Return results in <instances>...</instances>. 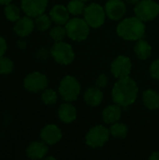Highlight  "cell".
Instances as JSON below:
<instances>
[{
    "mask_svg": "<svg viewBox=\"0 0 159 160\" xmlns=\"http://www.w3.org/2000/svg\"><path fill=\"white\" fill-rule=\"evenodd\" d=\"M81 92V85L73 76H66L62 79L59 85V94L67 102L75 101Z\"/></svg>",
    "mask_w": 159,
    "mask_h": 160,
    "instance_id": "277c9868",
    "label": "cell"
},
{
    "mask_svg": "<svg viewBox=\"0 0 159 160\" xmlns=\"http://www.w3.org/2000/svg\"><path fill=\"white\" fill-rule=\"evenodd\" d=\"M18 45H19L22 49H24V48H25V42L22 41V40L19 41V42H18Z\"/></svg>",
    "mask_w": 159,
    "mask_h": 160,
    "instance_id": "e575fe53",
    "label": "cell"
},
{
    "mask_svg": "<svg viewBox=\"0 0 159 160\" xmlns=\"http://www.w3.org/2000/svg\"><path fill=\"white\" fill-rule=\"evenodd\" d=\"M67 35V31H66V27L61 26V24L54 26L51 31H50V36L51 38L55 41H62L64 39V38Z\"/></svg>",
    "mask_w": 159,
    "mask_h": 160,
    "instance_id": "4316f807",
    "label": "cell"
},
{
    "mask_svg": "<svg viewBox=\"0 0 159 160\" xmlns=\"http://www.w3.org/2000/svg\"><path fill=\"white\" fill-rule=\"evenodd\" d=\"M7 51V42L4 38L0 36V57L5 54Z\"/></svg>",
    "mask_w": 159,
    "mask_h": 160,
    "instance_id": "4dcf8cb0",
    "label": "cell"
},
{
    "mask_svg": "<svg viewBox=\"0 0 159 160\" xmlns=\"http://www.w3.org/2000/svg\"><path fill=\"white\" fill-rule=\"evenodd\" d=\"M45 159H55L54 158H52V157H48V158H45Z\"/></svg>",
    "mask_w": 159,
    "mask_h": 160,
    "instance_id": "d590c367",
    "label": "cell"
},
{
    "mask_svg": "<svg viewBox=\"0 0 159 160\" xmlns=\"http://www.w3.org/2000/svg\"><path fill=\"white\" fill-rule=\"evenodd\" d=\"M117 34L127 40H139L142 38L145 33V25L143 22L136 17L124 19L117 26Z\"/></svg>",
    "mask_w": 159,
    "mask_h": 160,
    "instance_id": "7a4b0ae2",
    "label": "cell"
},
{
    "mask_svg": "<svg viewBox=\"0 0 159 160\" xmlns=\"http://www.w3.org/2000/svg\"><path fill=\"white\" fill-rule=\"evenodd\" d=\"M48 153V147L45 142H34L30 143L26 149V155L31 159L43 158Z\"/></svg>",
    "mask_w": 159,
    "mask_h": 160,
    "instance_id": "2e32d148",
    "label": "cell"
},
{
    "mask_svg": "<svg viewBox=\"0 0 159 160\" xmlns=\"http://www.w3.org/2000/svg\"><path fill=\"white\" fill-rule=\"evenodd\" d=\"M134 11L142 22L152 21L159 14V5L154 0H142L136 5Z\"/></svg>",
    "mask_w": 159,
    "mask_h": 160,
    "instance_id": "8992f818",
    "label": "cell"
},
{
    "mask_svg": "<svg viewBox=\"0 0 159 160\" xmlns=\"http://www.w3.org/2000/svg\"><path fill=\"white\" fill-rule=\"evenodd\" d=\"M104 8L106 15L113 21L121 20L127 11V7L122 0H109Z\"/></svg>",
    "mask_w": 159,
    "mask_h": 160,
    "instance_id": "7c38bea8",
    "label": "cell"
},
{
    "mask_svg": "<svg viewBox=\"0 0 159 160\" xmlns=\"http://www.w3.org/2000/svg\"><path fill=\"white\" fill-rule=\"evenodd\" d=\"M126 1H127V3H128L130 5H137L141 0H126Z\"/></svg>",
    "mask_w": 159,
    "mask_h": 160,
    "instance_id": "d6a6232c",
    "label": "cell"
},
{
    "mask_svg": "<svg viewBox=\"0 0 159 160\" xmlns=\"http://www.w3.org/2000/svg\"><path fill=\"white\" fill-rule=\"evenodd\" d=\"M109 130L111 135H112L116 139H125L128 132V128L125 124L117 123V122L112 124Z\"/></svg>",
    "mask_w": 159,
    "mask_h": 160,
    "instance_id": "7402d4cb",
    "label": "cell"
},
{
    "mask_svg": "<svg viewBox=\"0 0 159 160\" xmlns=\"http://www.w3.org/2000/svg\"><path fill=\"white\" fill-rule=\"evenodd\" d=\"M139 88L137 82L129 76L118 79L112 88V100L115 104L126 108L133 104L138 97Z\"/></svg>",
    "mask_w": 159,
    "mask_h": 160,
    "instance_id": "6da1fadb",
    "label": "cell"
},
{
    "mask_svg": "<svg viewBox=\"0 0 159 160\" xmlns=\"http://www.w3.org/2000/svg\"><path fill=\"white\" fill-rule=\"evenodd\" d=\"M142 100L144 105L149 110L159 109V94L155 90H146L142 94Z\"/></svg>",
    "mask_w": 159,
    "mask_h": 160,
    "instance_id": "ffe728a7",
    "label": "cell"
},
{
    "mask_svg": "<svg viewBox=\"0 0 159 160\" xmlns=\"http://www.w3.org/2000/svg\"><path fill=\"white\" fill-rule=\"evenodd\" d=\"M82 1H89V0H82Z\"/></svg>",
    "mask_w": 159,
    "mask_h": 160,
    "instance_id": "8d00e7d4",
    "label": "cell"
},
{
    "mask_svg": "<svg viewBox=\"0 0 159 160\" xmlns=\"http://www.w3.org/2000/svg\"><path fill=\"white\" fill-rule=\"evenodd\" d=\"M83 16L84 20L89 24V26L93 28L100 27L105 22V8H103L100 5L97 3H92L84 8Z\"/></svg>",
    "mask_w": 159,
    "mask_h": 160,
    "instance_id": "5b68a950",
    "label": "cell"
},
{
    "mask_svg": "<svg viewBox=\"0 0 159 160\" xmlns=\"http://www.w3.org/2000/svg\"><path fill=\"white\" fill-rule=\"evenodd\" d=\"M49 0H22V9L30 17H37L42 14L48 5Z\"/></svg>",
    "mask_w": 159,
    "mask_h": 160,
    "instance_id": "8fae6325",
    "label": "cell"
},
{
    "mask_svg": "<svg viewBox=\"0 0 159 160\" xmlns=\"http://www.w3.org/2000/svg\"><path fill=\"white\" fill-rule=\"evenodd\" d=\"M13 62L5 56L0 57V74H9L13 70Z\"/></svg>",
    "mask_w": 159,
    "mask_h": 160,
    "instance_id": "83f0119b",
    "label": "cell"
},
{
    "mask_svg": "<svg viewBox=\"0 0 159 160\" xmlns=\"http://www.w3.org/2000/svg\"><path fill=\"white\" fill-rule=\"evenodd\" d=\"M121 118V106L118 104L110 105L103 110L102 119L108 125H112L118 122Z\"/></svg>",
    "mask_w": 159,
    "mask_h": 160,
    "instance_id": "e0dca14e",
    "label": "cell"
},
{
    "mask_svg": "<svg viewBox=\"0 0 159 160\" xmlns=\"http://www.w3.org/2000/svg\"><path fill=\"white\" fill-rule=\"evenodd\" d=\"M5 15L10 22H16L20 19V9L12 4L7 5L5 8Z\"/></svg>",
    "mask_w": 159,
    "mask_h": 160,
    "instance_id": "cb8c5ba5",
    "label": "cell"
},
{
    "mask_svg": "<svg viewBox=\"0 0 159 160\" xmlns=\"http://www.w3.org/2000/svg\"><path fill=\"white\" fill-rule=\"evenodd\" d=\"M67 35L73 40L82 41L87 38L89 35V24L84 19L72 18L65 24Z\"/></svg>",
    "mask_w": 159,
    "mask_h": 160,
    "instance_id": "3957f363",
    "label": "cell"
},
{
    "mask_svg": "<svg viewBox=\"0 0 159 160\" xmlns=\"http://www.w3.org/2000/svg\"><path fill=\"white\" fill-rule=\"evenodd\" d=\"M41 100L46 105H52L57 101V94L53 89H45L42 92Z\"/></svg>",
    "mask_w": 159,
    "mask_h": 160,
    "instance_id": "484cf974",
    "label": "cell"
},
{
    "mask_svg": "<svg viewBox=\"0 0 159 160\" xmlns=\"http://www.w3.org/2000/svg\"><path fill=\"white\" fill-rule=\"evenodd\" d=\"M110 130L104 126H96L92 128L85 137V142L92 148L102 147L110 138Z\"/></svg>",
    "mask_w": 159,
    "mask_h": 160,
    "instance_id": "ba28073f",
    "label": "cell"
},
{
    "mask_svg": "<svg viewBox=\"0 0 159 160\" xmlns=\"http://www.w3.org/2000/svg\"><path fill=\"white\" fill-rule=\"evenodd\" d=\"M85 102L91 107H97L100 105L103 100V93L98 87H90L84 94Z\"/></svg>",
    "mask_w": 159,
    "mask_h": 160,
    "instance_id": "d6986e66",
    "label": "cell"
},
{
    "mask_svg": "<svg viewBox=\"0 0 159 160\" xmlns=\"http://www.w3.org/2000/svg\"><path fill=\"white\" fill-rule=\"evenodd\" d=\"M12 0H0V5H8Z\"/></svg>",
    "mask_w": 159,
    "mask_h": 160,
    "instance_id": "836d02e7",
    "label": "cell"
},
{
    "mask_svg": "<svg viewBox=\"0 0 159 160\" xmlns=\"http://www.w3.org/2000/svg\"><path fill=\"white\" fill-rule=\"evenodd\" d=\"M35 27V23L30 16H25L22 18H20L18 21H16V23L14 25V31L15 33L20 37H27L29 36Z\"/></svg>",
    "mask_w": 159,
    "mask_h": 160,
    "instance_id": "5bb4252c",
    "label": "cell"
},
{
    "mask_svg": "<svg viewBox=\"0 0 159 160\" xmlns=\"http://www.w3.org/2000/svg\"><path fill=\"white\" fill-rule=\"evenodd\" d=\"M23 85L29 92L38 93L46 89L48 85V79L40 72H32L25 77Z\"/></svg>",
    "mask_w": 159,
    "mask_h": 160,
    "instance_id": "9c48e42d",
    "label": "cell"
},
{
    "mask_svg": "<svg viewBox=\"0 0 159 160\" xmlns=\"http://www.w3.org/2000/svg\"><path fill=\"white\" fill-rule=\"evenodd\" d=\"M150 73L154 79L159 81V59H157L152 63L150 67Z\"/></svg>",
    "mask_w": 159,
    "mask_h": 160,
    "instance_id": "f1b7e54d",
    "label": "cell"
},
{
    "mask_svg": "<svg viewBox=\"0 0 159 160\" xmlns=\"http://www.w3.org/2000/svg\"><path fill=\"white\" fill-rule=\"evenodd\" d=\"M50 17L52 22L57 24H66L69 20V11L67 8L62 5L54 6L50 11Z\"/></svg>",
    "mask_w": 159,
    "mask_h": 160,
    "instance_id": "9a60e30c",
    "label": "cell"
},
{
    "mask_svg": "<svg viewBox=\"0 0 159 160\" xmlns=\"http://www.w3.org/2000/svg\"><path fill=\"white\" fill-rule=\"evenodd\" d=\"M51 54L60 65H69L74 60V52L72 47L64 41L55 42L51 49Z\"/></svg>",
    "mask_w": 159,
    "mask_h": 160,
    "instance_id": "52a82bcc",
    "label": "cell"
},
{
    "mask_svg": "<svg viewBox=\"0 0 159 160\" xmlns=\"http://www.w3.org/2000/svg\"><path fill=\"white\" fill-rule=\"evenodd\" d=\"M149 158L152 160H159V152H154L150 157Z\"/></svg>",
    "mask_w": 159,
    "mask_h": 160,
    "instance_id": "1f68e13d",
    "label": "cell"
},
{
    "mask_svg": "<svg viewBox=\"0 0 159 160\" xmlns=\"http://www.w3.org/2000/svg\"><path fill=\"white\" fill-rule=\"evenodd\" d=\"M51 22H52V19L49 18L47 15L45 14H40L38 16L36 17V21H35V23H36V26L37 28L39 30V31H45L47 30L50 25H51Z\"/></svg>",
    "mask_w": 159,
    "mask_h": 160,
    "instance_id": "d4e9b609",
    "label": "cell"
},
{
    "mask_svg": "<svg viewBox=\"0 0 159 160\" xmlns=\"http://www.w3.org/2000/svg\"><path fill=\"white\" fill-rule=\"evenodd\" d=\"M40 138L43 142L49 145L57 143L62 138V132L55 125H48L40 131Z\"/></svg>",
    "mask_w": 159,
    "mask_h": 160,
    "instance_id": "4fadbf2b",
    "label": "cell"
},
{
    "mask_svg": "<svg viewBox=\"0 0 159 160\" xmlns=\"http://www.w3.org/2000/svg\"><path fill=\"white\" fill-rule=\"evenodd\" d=\"M84 1L82 0H71L67 5V9L69 13L73 15H80L83 13L84 10Z\"/></svg>",
    "mask_w": 159,
    "mask_h": 160,
    "instance_id": "603a6c76",
    "label": "cell"
},
{
    "mask_svg": "<svg viewBox=\"0 0 159 160\" xmlns=\"http://www.w3.org/2000/svg\"><path fill=\"white\" fill-rule=\"evenodd\" d=\"M131 67H132L131 61L128 57L124 55H119L112 61L111 66V71L115 78L121 79L129 76L131 71Z\"/></svg>",
    "mask_w": 159,
    "mask_h": 160,
    "instance_id": "30bf717a",
    "label": "cell"
},
{
    "mask_svg": "<svg viewBox=\"0 0 159 160\" xmlns=\"http://www.w3.org/2000/svg\"><path fill=\"white\" fill-rule=\"evenodd\" d=\"M59 119L66 124L72 123L77 117V111L73 105L68 103H64L59 107L58 110Z\"/></svg>",
    "mask_w": 159,
    "mask_h": 160,
    "instance_id": "ac0fdd59",
    "label": "cell"
},
{
    "mask_svg": "<svg viewBox=\"0 0 159 160\" xmlns=\"http://www.w3.org/2000/svg\"><path fill=\"white\" fill-rule=\"evenodd\" d=\"M134 52L136 55L138 56V58L142 60H145L148 57H150L152 53V47L146 40H143L141 38L136 43L134 47Z\"/></svg>",
    "mask_w": 159,
    "mask_h": 160,
    "instance_id": "44dd1931",
    "label": "cell"
},
{
    "mask_svg": "<svg viewBox=\"0 0 159 160\" xmlns=\"http://www.w3.org/2000/svg\"><path fill=\"white\" fill-rule=\"evenodd\" d=\"M108 82H109V79L107 77L106 74H101L99 75L97 78V81H96V86L98 87V88H104L107 86L108 84Z\"/></svg>",
    "mask_w": 159,
    "mask_h": 160,
    "instance_id": "f546056e",
    "label": "cell"
}]
</instances>
